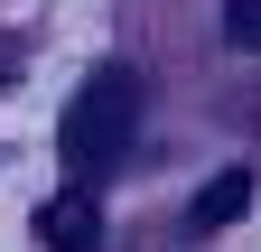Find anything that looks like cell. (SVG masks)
<instances>
[{"label":"cell","mask_w":261,"mask_h":252,"mask_svg":"<svg viewBox=\"0 0 261 252\" xmlns=\"http://www.w3.org/2000/svg\"><path fill=\"white\" fill-rule=\"evenodd\" d=\"M130 140H140V75H130V66H93V84L56 121L65 168H75V178H103V168L130 159Z\"/></svg>","instance_id":"6da1fadb"},{"label":"cell","mask_w":261,"mask_h":252,"mask_svg":"<svg viewBox=\"0 0 261 252\" xmlns=\"http://www.w3.org/2000/svg\"><path fill=\"white\" fill-rule=\"evenodd\" d=\"M38 243H47V252H93V243H103V206H93L84 187L47 196V215H38Z\"/></svg>","instance_id":"7a4b0ae2"},{"label":"cell","mask_w":261,"mask_h":252,"mask_svg":"<svg viewBox=\"0 0 261 252\" xmlns=\"http://www.w3.org/2000/svg\"><path fill=\"white\" fill-rule=\"evenodd\" d=\"M243 206H252V168H224V178H205V187H196V206H187V234H224Z\"/></svg>","instance_id":"3957f363"},{"label":"cell","mask_w":261,"mask_h":252,"mask_svg":"<svg viewBox=\"0 0 261 252\" xmlns=\"http://www.w3.org/2000/svg\"><path fill=\"white\" fill-rule=\"evenodd\" d=\"M224 38L243 56H261V0H224Z\"/></svg>","instance_id":"277c9868"}]
</instances>
